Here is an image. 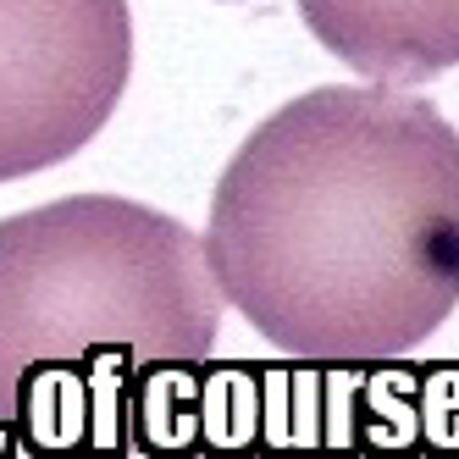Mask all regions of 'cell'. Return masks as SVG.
Segmentation results:
<instances>
[{"instance_id":"obj_1","label":"cell","mask_w":459,"mask_h":459,"mask_svg":"<svg viewBox=\"0 0 459 459\" xmlns=\"http://www.w3.org/2000/svg\"><path fill=\"white\" fill-rule=\"evenodd\" d=\"M200 238L277 354L393 366L459 310V134L415 89H305L233 150Z\"/></svg>"},{"instance_id":"obj_2","label":"cell","mask_w":459,"mask_h":459,"mask_svg":"<svg viewBox=\"0 0 459 459\" xmlns=\"http://www.w3.org/2000/svg\"><path fill=\"white\" fill-rule=\"evenodd\" d=\"M221 288L188 221L67 194L0 221V426L39 459L127 454L150 371L211 366Z\"/></svg>"},{"instance_id":"obj_3","label":"cell","mask_w":459,"mask_h":459,"mask_svg":"<svg viewBox=\"0 0 459 459\" xmlns=\"http://www.w3.org/2000/svg\"><path fill=\"white\" fill-rule=\"evenodd\" d=\"M134 78L127 0H0V183L73 160Z\"/></svg>"},{"instance_id":"obj_4","label":"cell","mask_w":459,"mask_h":459,"mask_svg":"<svg viewBox=\"0 0 459 459\" xmlns=\"http://www.w3.org/2000/svg\"><path fill=\"white\" fill-rule=\"evenodd\" d=\"M366 366H211L205 454H359Z\"/></svg>"},{"instance_id":"obj_5","label":"cell","mask_w":459,"mask_h":459,"mask_svg":"<svg viewBox=\"0 0 459 459\" xmlns=\"http://www.w3.org/2000/svg\"><path fill=\"white\" fill-rule=\"evenodd\" d=\"M326 56L382 89L459 67V0H293Z\"/></svg>"},{"instance_id":"obj_6","label":"cell","mask_w":459,"mask_h":459,"mask_svg":"<svg viewBox=\"0 0 459 459\" xmlns=\"http://www.w3.org/2000/svg\"><path fill=\"white\" fill-rule=\"evenodd\" d=\"M205 371L211 366H160L139 382L127 410V443L139 454H200L205 448Z\"/></svg>"},{"instance_id":"obj_7","label":"cell","mask_w":459,"mask_h":459,"mask_svg":"<svg viewBox=\"0 0 459 459\" xmlns=\"http://www.w3.org/2000/svg\"><path fill=\"white\" fill-rule=\"evenodd\" d=\"M188 459H359V454H188Z\"/></svg>"}]
</instances>
